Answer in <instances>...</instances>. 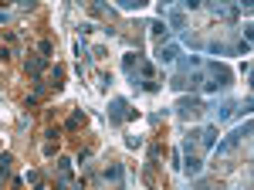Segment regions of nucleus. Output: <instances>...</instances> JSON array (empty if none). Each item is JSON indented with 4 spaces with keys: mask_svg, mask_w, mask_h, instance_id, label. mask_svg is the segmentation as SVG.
I'll use <instances>...</instances> for the list:
<instances>
[{
    "mask_svg": "<svg viewBox=\"0 0 254 190\" xmlns=\"http://www.w3.org/2000/svg\"><path fill=\"white\" fill-rule=\"evenodd\" d=\"M122 68H126V75L132 78V82H142V89L146 92H156L159 82H156V68H153V61H146L142 55H126L122 58Z\"/></svg>",
    "mask_w": 254,
    "mask_h": 190,
    "instance_id": "nucleus-1",
    "label": "nucleus"
},
{
    "mask_svg": "<svg viewBox=\"0 0 254 190\" xmlns=\"http://www.w3.org/2000/svg\"><path fill=\"white\" fill-rule=\"evenodd\" d=\"M231 82H234V75H231V68L227 65H217V61H203V92H224V89H231Z\"/></svg>",
    "mask_w": 254,
    "mask_h": 190,
    "instance_id": "nucleus-2",
    "label": "nucleus"
},
{
    "mask_svg": "<svg viewBox=\"0 0 254 190\" xmlns=\"http://www.w3.org/2000/svg\"><path fill=\"white\" fill-rule=\"evenodd\" d=\"M248 136H251V119H244V126H237V129H231V133L224 136V139L214 146V156H217V160H227V156H231Z\"/></svg>",
    "mask_w": 254,
    "mask_h": 190,
    "instance_id": "nucleus-3",
    "label": "nucleus"
},
{
    "mask_svg": "<svg viewBox=\"0 0 254 190\" xmlns=\"http://www.w3.org/2000/svg\"><path fill=\"white\" fill-rule=\"evenodd\" d=\"M129 119H136L132 102H129V98H122V95H116V98L109 102V122H112V126H126Z\"/></svg>",
    "mask_w": 254,
    "mask_h": 190,
    "instance_id": "nucleus-4",
    "label": "nucleus"
},
{
    "mask_svg": "<svg viewBox=\"0 0 254 190\" xmlns=\"http://www.w3.org/2000/svg\"><path fill=\"white\" fill-rule=\"evenodd\" d=\"M173 109L180 119H196V115L203 112V102H200V95H180Z\"/></svg>",
    "mask_w": 254,
    "mask_h": 190,
    "instance_id": "nucleus-5",
    "label": "nucleus"
},
{
    "mask_svg": "<svg viewBox=\"0 0 254 190\" xmlns=\"http://www.w3.org/2000/svg\"><path fill=\"white\" fill-rule=\"evenodd\" d=\"M55 170H58L55 190H75V177H71V160L68 156H58L55 160Z\"/></svg>",
    "mask_w": 254,
    "mask_h": 190,
    "instance_id": "nucleus-6",
    "label": "nucleus"
},
{
    "mask_svg": "<svg viewBox=\"0 0 254 190\" xmlns=\"http://www.w3.org/2000/svg\"><path fill=\"white\" fill-rule=\"evenodd\" d=\"M159 20H163L170 31H183V27H187V10H183V7H159Z\"/></svg>",
    "mask_w": 254,
    "mask_h": 190,
    "instance_id": "nucleus-7",
    "label": "nucleus"
},
{
    "mask_svg": "<svg viewBox=\"0 0 254 190\" xmlns=\"http://www.w3.org/2000/svg\"><path fill=\"white\" fill-rule=\"evenodd\" d=\"M193 146H196V153L203 150H214L217 146V126H200V129H196L193 133Z\"/></svg>",
    "mask_w": 254,
    "mask_h": 190,
    "instance_id": "nucleus-8",
    "label": "nucleus"
},
{
    "mask_svg": "<svg viewBox=\"0 0 254 190\" xmlns=\"http://www.w3.org/2000/svg\"><path fill=\"white\" fill-rule=\"evenodd\" d=\"M44 68H48V61H44L41 55H27V58H24V75L31 78V82H41Z\"/></svg>",
    "mask_w": 254,
    "mask_h": 190,
    "instance_id": "nucleus-9",
    "label": "nucleus"
},
{
    "mask_svg": "<svg viewBox=\"0 0 254 190\" xmlns=\"http://www.w3.org/2000/svg\"><path fill=\"white\" fill-rule=\"evenodd\" d=\"M153 58H156L159 65H173L176 58H180V44H176V41H166V44H156V51H153Z\"/></svg>",
    "mask_w": 254,
    "mask_h": 190,
    "instance_id": "nucleus-10",
    "label": "nucleus"
},
{
    "mask_svg": "<svg viewBox=\"0 0 254 190\" xmlns=\"http://www.w3.org/2000/svg\"><path fill=\"white\" fill-rule=\"evenodd\" d=\"M183 170L190 177H200L203 173V156L200 153H183Z\"/></svg>",
    "mask_w": 254,
    "mask_h": 190,
    "instance_id": "nucleus-11",
    "label": "nucleus"
},
{
    "mask_svg": "<svg viewBox=\"0 0 254 190\" xmlns=\"http://www.w3.org/2000/svg\"><path fill=\"white\" fill-rule=\"evenodd\" d=\"M237 112H241V102L224 98V102H220V109H217V122H227V119H234Z\"/></svg>",
    "mask_w": 254,
    "mask_h": 190,
    "instance_id": "nucleus-12",
    "label": "nucleus"
},
{
    "mask_svg": "<svg viewBox=\"0 0 254 190\" xmlns=\"http://www.w3.org/2000/svg\"><path fill=\"white\" fill-rule=\"evenodd\" d=\"M207 10L220 20H237V14H241V7H227V3H210Z\"/></svg>",
    "mask_w": 254,
    "mask_h": 190,
    "instance_id": "nucleus-13",
    "label": "nucleus"
},
{
    "mask_svg": "<svg viewBox=\"0 0 254 190\" xmlns=\"http://www.w3.org/2000/svg\"><path fill=\"white\" fill-rule=\"evenodd\" d=\"M122 177H126V170H122V163H109V167H105V173H102V180H105V184H122Z\"/></svg>",
    "mask_w": 254,
    "mask_h": 190,
    "instance_id": "nucleus-14",
    "label": "nucleus"
},
{
    "mask_svg": "<svg viewBox=\"0 0 254 190\" xmlns=\"http://www.w3.org/2000/svg\"><path fill=\"white\" fill-rule=\"evenodd\" d=\"M24 184H31V190H48V180L41 170H27L24 173Z\"/></svg>",
    "mask_w": 254,
    "mask_h": 190,
    "instance_id": "nucleus-15",
    "label": "nucleus"
},
{
    "mask_svg": "<svg viewBox=\"0 0 254 190\" xmlns=\"http://www.w3.org/2000/svg\"><path fill=\"white\" fill-rule=\"evenodd\" d=\"M146 27L153 31V38H159V44H163V41H170V27H166L163 20H149Z\"/></svg>",
    "mask_w": 254,
    "mask_h": 190,
    "instance_id": "nucleus-16",
    "label": "nucleus"
},
{
    "mask_svg": "<svg viewBox=\"0 0 254 190\" xmlns=\"http://www.w3.org/2000/svg\"><path fill=\"white\" fill-rule=\"evenodd\" d=\"M81 126H85V112H81V109H75V112H71V119L64 122V129H68V133H78Z\"/></svg>",
    "mask_w": 254,
    "mask_h": 190,
    "instance_id": "nucleus-17",
    "label": "nucleus"
},
{
    "mask_svg": "<svg viewBox=\"0 0 254 190\" xmlns=\"http://www.w3.org/2000/svg\"><path fill=\"white\" fill-rule=\"evenodd\" d=\"M10 170H14V156L10 153H0V184L10 177Z\"/></svg>",
    "mask_w": 254,
    "mask_h": 190,
    "instance_id": "nucleus-18",
    "label": "nucleus"
},
{
    "mask_svg": "<svg viewBox=\"0 0 254 190\" xmlns=\"http://www.w3.org/2000/svg\"><path fill=\"white\" fill-rule=\"evenodd\" d=\"M61 85H64V68L55 65V68H51V92H61Z\"/></svg>",
    "mask_w": 254,
    "mask_h": 190,
    "instance_id": "nucleus-19",
    "label": "nucleus"
},
{
    "mask_svg": "<svg viewBox=\"0 0 254 190\" xmlns=\"http://www.w3.org/2000/svg\"><path fill=\"white\" fill-rule=\"evenodd\" d=\"M51 51H55V44H51V38H44V41L38 44V55L44 58V61H51Z\"/></svg>",
    "mask_w": 254,
    "mask_h": 190,
    "instance_id": "nucleus-20",
    "label": "nucleus"
},
{
    "mask_svg": "<svg viewBox=\"0 0 254 190\" xmlns=\"http://www.w3.org/2000/svg\"><path fill=\"white\" fill-rule=\"evenodd\" d=\"M196 190H224L220 180H196Z\"/></svg>",
    "mask_w": 254,
    "mask_h": 190,
    "instance_id": "nucleus-21",
    "label": "nucleus"
},
{
    "mask_svg": "<svg viewBox=\"0 0 254 190\" xmlns=\"http://www.w3.org/2000/svg\"><path fill=\"white\" fill-rule=\"evenodd\" d=\"M159 156H163V150H159V143H153V146H149V163H153V167L159 163Z\"/></svg>",
    "mask_w": 254,
    "mask_h": 190,
    "instance_id": "nucleus-22",
    "label": "nucleus"
},
{
    "mask_svg": "<svg viewBox=\"0 0 254 190\" xmlns=\"http://www.w3.org/2000/svg\"><path fill=\"white\" fill-rule=\"evenodd\" d=\"M44 156H48V160H51V156H58V143H55V139H48V143H44Z\"/></svg>",
    "mask_w": 254,
    "mask_h": 190,
    "instance_id": "nucleus-23",
    "label": "nucleus"
},
{
    "mask_svg": "<svg viewBox=\"0 0 254 190\" xmlns=\"http://www.w3.org/2000/svg\"><path fill=\"white\" fill-rule=\"evenodd\" d=\"M126 146H132V150H136V146H142V139H139V136H126Z\"/></svg>",
    "mask_w": 254,
    "mask_h": 190,
    "instance_id": "nucleus-24",
    "label": "nucleus"
},
{
    "mask_svg": "<svg viewBox=\"0 0 254 190\" xmlns=\"http://www.w3.org/2000/svg\"><path fill=\"white\" fill-rule=\"evenodd\" d=\"M88 160H92V150H81V153H78V163H81V167H85Z\"/></svg>",
    "mask_w": 254,
    "mask_h": 190,
    "instance_id": "nucleus-25",
    "label": "nucleus"
},
{
    "mask_svg": "<svg viewBox=\"0 0 254 190\" xmlns=\"http://www.w3.org/2000/svg\"><path fill=\"white\" fill-rule=\"evenodd\" d=\"M10 190H24V177H14L10 180Z\"/></svg>",
    "mask_w": 254,
    "mask_h": 190,
    "instance_id": "nucleus-26",
    "label": "nucleus"
},
{
    "mask_svg": "<svg viewBox=\"0 0 254 190\" xmlns=\"http://www.w3.org/2000/svg\"><path fill=\"white\" fill-rule=\"evenodd\" d=\"M0 24H10V10H0Z\"/></svg>",
    "mask_w": 254,
    "mask_h": 190,
    "instance_id": "nucleus-27",
    "label": "nucleus"
},
{
    "mask_svg": "<svg viewBox=\"0 0 254 190\" xmlns=\"http://www.w3.org/2000/svg\"><path fill=\"white\" fill-rule=\"evenodd\" d=\"M241 190H248V187H241Z\"/></svg>",
    "mask_w": 254,
    "mask_h": 190,
    "instance_id": "nucleus-28",
    "label": "nucleus"
}]
</instances>
